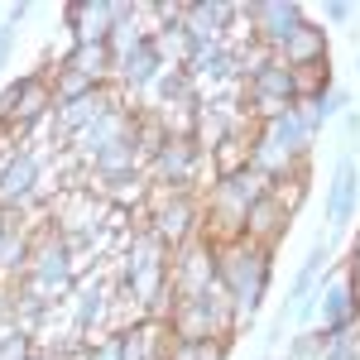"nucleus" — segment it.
<instances>
[{"instance_id":"a211bd4d","label":"nucleus","mask_w":360,"mask_h":360,"mask_svg":"<svg viewBox=\"0 0 360 360\" xmlns=\"http://www.w3.org/2000/svg\"><path fill=\"white\" fill-rule=\"evenodd\" d=\"M327 341H332V336L322 332V327H307V332H298L288 341L283 360H327Z\"/></svg>"},{"instance_id":"4468645a","label":"nucleus","mask_w":360,"mask_h":360,"mask_svg":"<svg viewBox=\"0 0 360 360\" xmlns=\"http://www.w3.org/2000/svg\"><path fill=\"white\" fill-rule=\"evenodd\" d=\"M120 341H125V360H168L173 332L159 317H139L135 327H120Z\"/></svg>"},{"instance_id":"412c9836","label":"nucleus","mask_w":360,"mask_h":360,"mask_svg":"<svg viewBox=\"0 0 360 360\" xmlns=\"http://www.w3.org/2000/svg\"><path fill=\"white\" fill-rule=\"evenodd\" d=\"M86 360H125V341H120V332H106L101 341H91V346H86Z\"/></svg>"},{"instance_id":"f257e3e1","label":"nucleus","mask_w":360,"mask_h":360,"mask_svg":"<svg viewBox=\"0 0 360 360\" xmlns=\"http://www.w3.org/2000/svg\"><path fill=\"white\" fill-rule=\"evenodd\" d=\"M269 274H274V250L255 245V240H226L217 245V283L231 298L236 317L240 322H255V312L264 307V293H269Z\"/></svg>"},{"instance_id":"9b49d317","label":"nucleus","mask_w":360,"mask_h":360,"mask_svg":"<svg viewBox=\"0 0 360 360\" xmlns=\"http://www.w3.org/2000/svg\"><path fill=\"white\" fill-rule=\"evenodd\" d=\"M164 68H168V63H164L159 39H154V34H144L135 49L115 63V82L130 86V91H139V86H154V82H159V72H164Z\"/></svg>"},{"instance_id":"7ed1b4c3","label":"nucleus","mask_w":360,"mask_h":360,"mask_svg":"<svg viewBox=\"0 0 360 360\" xmlns=\"http://www.w3.org/2000/svg\"><path fill=\"white\" fill-rule=\"evenodd\" d=\"M53 106H58L53 77L49 72H29V77H20L15 86L0 91V125H10L15 135H25L29 125H39Z\"/></svg>"},{"instance_id":"5701e85b","label":"nucleus","mask_w":360,"mask_h":360,"mask_svg":"<svg viewBox=\"0 0 360 360\" xmlns=\"http://www.w3.org/2000/svg\"><path fill=\"white\" fill-rule=\"evenodd\" d=\"M10 44H15V29H10V25H0V63L10 58Z\"/></svg>"},{"instance_id":"f03ea898","label":"nucleus","mask_w":360,"mask_h":360,"mask_svg":"<svg viewBox=\"0 0 360 360\" xmlns=\"http://www.w3.org/2000/svg\"><path fill=\"white\" fill-rule=\"evenodd\" d=\"M269 193V178L255 173V168H240L231 178H217L207 188V202H202V236H212L217 245L226 240H240L245 236V217L259 197Z\"/></svg>"},{"instance_id":"f8f14e48","label":"nucleus","mask_w":360,"mask_h":360,"mask_svg":"<svg viewBox=\"0 0 360 360\" xmlns=\"http://www.w3.org/2000/svg\"><path fill=\"white\" fill-rule=\"evenodd\" d=\"M288 221H293V212H288V207H283V197L269 188V193H264L259 202H255V207H250V217H245V240L274 250L278 240L288 236Z\"/></svg>"},{"instance_id":"dca6fc26","label":"nucleus","mask_w":360,"mask_h":360,"mask_svg":"<svg viewBox=\"0 0 360 360\" xmlns=\"http://www.w3.org/2000/svg\"><path fill=\"white\" fill-rule=\"evenodd\" d=\"M274 58L283 68H317V63H327V29L303 20V25L293 29V39H288Z\"/></svg>"},{"instance_id":"a878e982","label":"nucleus","mask_w":360,"mask_h":360,"mask_svg":"<svg viewBox=\"0 0 360 360\" xmlns=\"http://www.w3.org/2000/svg\"><path fill=\"white\" fill-rule=\"evenodd\" d=\"M34 360H49V356H39V351H34Z\"/></svg>"},{"instance_id":"393cba45","label":"nucleus","mask_w":360,"mask_h":360,"mask_svg":"<svg viewBox=\"0 0 360 360\" xmlns=\"http://www.w3.org/2000/svg\"><path fill=\"white\" fill-rule=\"evenodd\" d=\"M346 135H360V115L356 111H346Z\"/></svg>"},{"instance_id":"2eb2a0df","label":"nucleus","mask_w":360,"mask_h":360,"mask_svg":"<svg viewBox=\"0 0 360 360\" xmlns=\"http://www.w3.org/2000/svg\"><path fill=\"white\" fill-rule=\"evenodd\" d=\"M356 197H360V164L351 154H341L332 168V193H327V221L346 226L351 212H356Z\"/></svg>"},{"instance_id":"b1692460","label":"nucleus","mask_w":360,"mask_h":360,"mask_svg":"<svg viewBox=\"0 0 360 360\" xmlns=\"http://www.w3.org/2000/svg\"><path fill=\"white\" fill-rule=\"evenodd\" d=\"M351 278H360V231H356V240H351Z\"/></svg>"},{"instance_id":"0eeeda50","label":"nucleus","mask_w":360,"mask_h":360,"mask_svg":"<svg viewBox=\"0 0 360 360\" xmlns=\"http://www.w3.org/2000/svg\"><path fill=\"white\" fill-rule=\"evenodd\" d=\"M120 111V86L106 82V86H91L86 96H77V101H63V106H53V125L58 135H77V130H86V125H96L101 115Z\"/></svg>"},{"instance_id":"6e6552de","label":"nucleus","mask_w":360,"mask_h":360,"mask_svg":"<svg viewBox=\"0 0 360 360\" xmlns=\"http://www.w3.org/2000/svg\"><path fill=\"white\" fill-rule=\"evenodd\" d=\"M322 332L336 336V332H351V327H360V298H356V278H351V269H341V274H332L327 283H322Z\"/></svg>"},{"instance_id":"1a4fd4ad","label":"nucleus","mask_w":360,"mask_h":360,"mask_svg":"<svg viewBox=\"0 0 360 360\" xmlns=\"http://www.w3.org/2000/svg\"><path fill=\"white\" fill-rule=\"evenodd\" d=\"M39 183H44L39 154H34V149H15L10 164L0 168V207H5V212H20L29 197L39 193Z\"/></svg>"},{"instance_id":"9d476101","label":"nucleus","mask_w":360,"mask_h":360,"mask_svg":"<svg viewBox=\"0 0 360 360\" xmlns=\"http://www.w3.org/2000/svg\"><path fill=\"white\" fill-rule=\"evenodd\" d=\"M72 44H111L115 34V5L111 0H72L68 5Z\"/></svg>"},{"instance_id":"4be33fe9","label":"nucleus","mask_w":360,"mask_h":360,"mask_svg":"<svg viewBox=\"0 0 360 360\" xmlns=\"http://www.w3.org/2000/svg\"><path fill=\"white\" fill-rule=\"evenodd\" d=\"M322 15H327V20H332V25H346V20H351V15H356V10H351V5H327V10H322Z\"/></svg>"},{"instance_id":"6ab92c4d","label":"nucleus","mask_w":360,"mask_h":360,"mask_svg":"<svg viewBox=\"0 0 360 360\" xmlns=\"http://www.w3.org/2000/svg\"><path fill=\"white\" fill-rule=\"evenodd\" d=\"M231 356V341H173L168 360H226Z\"/></svg>"},{"instance_id":"423d86ee","label":"nucleus","mask_w":360,"mask_h":360,"mask_svg":"<svg viewBox=\"0 0 360 360\" xmlns=\"http://www.w3.org/2000/svg\"><path fill=\"white\" fill-rule=\"evenodd\" d=\"M245 15L255 29V44H264L269 53H278L293 39V29L307 20L303 5H293V0H259V5H245Z\"/></svg>"},{"instance_id":"ddd939ff","label":"nucleus","mask_w":360,"mask_h":360,"mask_svg":"<svg viewBox=\"0 0 360 360\" xmlns=\"http://www.w3.org/2000/svg\"><path fill=\"white\" fill-rule=\"evenodd\" d=\"M139 164H144V154H139L135 135L130 139H115V144H106L101 154H91L86 159V168H91V178L96 183H125V178H135Z\"/></svg>"},{"instance_id":"39448f33","label":"nucleus","mask_w":360,"mask_h":360,"mask_svg":"<svg viewBox=\"0 0 360 360\" xmlns=\"http://www.w3.org/2000/svg\"><path fill=\"white\" fill-rule=\"evenodd\" d=\"M154 164V188H164V193H188L193 197V183H197V168L207 164V149L197 144V139H183V135H173L149 159Z\"/></svg>"},{"instance_id":"f3484780","label":"nucleus","mask_w":360,"mask_h":360,"mask_svg":"<svg viewBox=\"0 0 360 360\" xmlns=\"http://www.w3.org/2000/svg\"><path fill=\"white\" fill-rule=\"evenodd\" d=\"M58 68H72V72H82V77L106 86L115 77V53H111V44H72V53L63 58Z\"/></svg>"},{"instance_id":"20e7f679","label":"nucleus","mask_w":360,"mask_h":360,"mask_svg":"<svg viewBox=\"0 0 360 360\" xmlns=\"http://www.w3.org/2000/svg\"><path fill=\"white\" fill-rule=\"evenodd\" d=\"M217 288V240L197 236L173 250V298H202Z\"/></svg>"},{"instance_id":"aec40b11","label":"nucleus","mask_w":360,"mask_h":360,"mask_svg":"<svg viewBox=\"0 0 360 360\" xmlns=\"http://www.w3.org/2000/svg\"><path fill=\"white\" fill-rule=\"evenodd\" d=\"M0 360H34V341H29V332H5L0 336Z\"/></svg>"}]
</instances>
